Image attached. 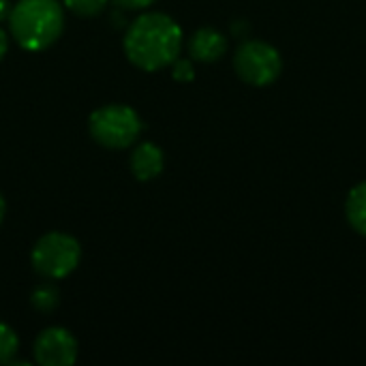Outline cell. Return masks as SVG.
Wrapping results in <instances>:
<instances>
[{
  "label": "cell",
  "instance_id": "6da1fadb",
  "mask_svg": "<svg viewBox=\"0 0 366 366\" xmlns=\"http://www.w3.org/2000/svg\"><path fill=\"white\" fill-rule=\"evenodd\" d=\"M182 28L165 13H142L133 19L124 34V54L129 62L146 73H157L180 56Z\"/></svg>",
  "mask_w": 366,
  "mask_h": 366
},
{
  "label": "cell",
  "instance_id": "7a4b0ae2",
  "mask_svg": "<svg viewBox=\"0 0 366 366\" xmlns=\"http://www.w3.org/2000/svg\"><path fill=\"white\" fill-rule=\"evenodd\" d=\"M6 21L21 49L43 51L64 32V4L58 0H17Z\"/></svg>",
  "mask_w": 366,
  "mask_h": 366
},
{
  "label": "cell",
  "instance_id": "3957f363",
  "mask_svg": "<svg viewBox=\"0 0 366 366\" xmlns=\"http://www.w3.org/2000/svg\"><path fill=\"white\" fill-rule=\"evenodd\" d=\"M92 139L109 150L131 148L142 135L144 122L131 105L112 103L94 109L88 120Z\"/></svg>",
  "mask_w": 366,
  "mask_h": 366
},
{
  "label": "cell",
  "instance_id": "277c9868",
  "mask_svg": "<svg viewBox=\"0 0 366 366\" xmlns=\"http://www.w3.org/2000/svg\"><path fill=\"white\" fill-rule=\"evenodd\" d=\"M32 268L47 281H60L69 277L81 262L79 242L64 232H49L41 236L30 253Z\"/></svg>",
  "mask_w": 366,
  "mask_h": 366
},
{
  "label": "cell",
  "instance_id": "5b68a950",
  "mask_svg": "<svg viewBox=\"0 0 366 366\" xmlns=\"http://www.w3.org/2000/svg\"><path fill=\"white\" fill-rule=\"evenodd\" d=\"M234 71L244 84L264 88L279 79L283 71V58L274 45L259 39H251L240 43V47L236 49Z\"/></svg>",
  "mask_w": 366,
  "mask_h": 366
},
{
  "label": "cell",
  "instance_id": "8992f818",
  "mask_svg": "<svg viewBox=\"0 0 366 366\" xmlns=\"http://www.w3.org/2000/svg\"><path fill=\"white\" fill-rule=\"evenodd\" d=\"M77 339L60 326H51L39 332L32 345L34 362L41 366H73L77 362Z\"/></svg>",
  "mask_w": 366,
  "mask_h": 366
},
{
  "label": "cell",
  "instance_id": "52a82bcc",
  "mask_svg": "<svg viewBox=\"0 0 366 366\" xmlns=\"http://www.w3.org/2000/svg\"><path fill=\"white\" fill-rule=\"evenodd\" d=\"M227 51V39L217 28L204 26L189 39V56L195 62H217Z\"/></svg>",
  "mask_w": 366,
  "mask_h": 366
},
{
  "label": "cell",
  "instance_id": "ba28073f",
  "mask_svg": "<svg viewBox=\"0 0 366 366\" xmlns=\"http://www.w3.org/2000/svg\"><path fill=\"white\" fill-rule=\"evenodd\" d=\"M165 167L163 150L152 142H142L131 152V174L139 182H150L161 176Z\"/></svg>",
  "mask_w": 366,
  "mask_h": 366
},
{
  "label": "cell",
  "instance_id": "9c48e42d",
  "mask_svg": "<svg viewBox=\"0 0 366 366\" xmlns=\"http://www.w3.org/2000/svg\"><path fill=\"white\" fill-rule=\"evenodd\" d=\"M345 217L354 232L366 238V180L356 184L345 199Z\"/></svg>",
  "mask_w": 366,
  "mask_h": 366
},
{
  "label": "cell",
  "instance_id": "30bf717a",
  "mask_svg": "<svg viewBox=\"0 0 366 366\" xmlns=\"http://www.w3.org/2000/svg\"><path fill=\"white\" fill-rule=\"evenodd\" d=\"M30 305H32L34 311H39L43 315L56 311L58 305H60V292H58V287L54 283H41L39 287L32 290Z\"/></svg>",
  "mask_w": 366,
  "mask_h": 366
},
{
  "label": "cell",
  "instance_id": "8fae6325",
  "mask_svg": "<svg viewBox=\"0 0 366 366\" xmlns=\"http://www.w3.org/2000/svg\"><path fill=\"white\" fill-rule=\"evenodd\" d=\"M19 350V339H17V332L0 322V365H11L15 360V354Z\"/></svg>",
  "mask_w": 366,
  "mask_h": 366
},
{
  "label": "cell",
  "instance_id": "7c38bea8",
  "mask_svg": "<svg viewBox=\"0 0 366 366\" xmlns=\"http://www.w3.org/2000/svg\"><path fill=\"white\" fill-rule=\"evenodd\" d=\"M62 4L77 17H97L105 11L107 0H62Z\"/></svg>",
  "mask_w": 366,
  "mask_h": 366
},
{
  "label": "cell",
  "instance_id": "4fadbf2b",
  "mask_svg": "<svg viewBox=\"0 0 366 366\" xmlns=\"http://www.w3.org/2000/svg\"><path fill=\"white\" fill-rule=\"evenodd\" d=\"M172 77L176 81H191L195 77V69H193V60L191 58H176L172 62Z\"/></svg>",
  "mask_w": 366,
  "mask_h": 366
},
{
  "label": "cell",
  "instance_id": "5bb4252c",
  "mask_svg": "<svg viewBox=\"0 0 366 366\" xmlns=\"http://www.w3.org/2000/svg\"><path fill=\"white\" fill-rule=\"evenodd\" d=\"M118 9L124 11H146L148 6H152L157 0H112Z\"/></svg>",
  "mask_w": 366,
  "mask_h": 366
},
{
  "label": "cell",
  "instance_id": "9a60e30c",
  "mask_svg": "<svg viewBox=\"0 0 366 366\" xmlns=\"http://www.w3.org/2000/svg\"><path fill=\"white\" fill-rule=\"evenodd\" d=\"M6 51H9V34L0 28V60L6 56Z\"/></svg>",
  "mask_w": 366,
  "mask_h": 366
},
{
  "label": "cell",
  "instance_id": "2e32d148",
  "mask_svg": "<svg viewBox=\"0 0 366 366\" xmlns=\"http://www.w3.org/2000/svg\"><path fill=\"white\" fill-rule=\"evenodd\" d=\"M11 9H13V4H11L9 0H0V21H2V19H9Z\"/></svg>",
  "mask_w": 366,
  "mask_h": 366
},
{
  "label": "cell",
  "instance_id": "e0dca14e",
  "mask_svg": "<svg viewBox=\"0 0 366 366\" xmlns=\"http://www.w3.org/2000/svg\"><path fill=\"white\" fill-rule=\"evenodd\" d=\"M4 214H6V202H4V197H2V193H0V225H2V221H4Z\"/></svg>",
  "mask_w": 366,
  "mask_h": 366
}]
</instances>
